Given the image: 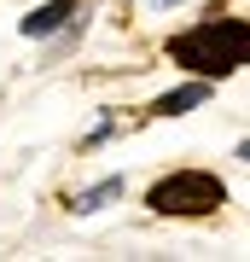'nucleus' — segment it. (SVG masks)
<instances>
[{"mask_svg": "<svg viewBox=\"0 0 250 262\" xmlns=\"http://www.w3.org/2000/svg\"><path fill=\"white\" fill-rule=\"evenodd\" d=\"M169 58L180 70H198V76L244 70L250 64V24L244 18H210V24H198V29L169 41Z\"/></svg>", "mask_w": 250, "mask_h": 262, "instance_id": "f257e3e1", "label": "nucleus"}, {"mask_svg": "<svg viewBox=\"0 0 250 262\" xmlns=\"http://www.w3.org/2000/svg\"><path fill=\"white\" fill-rule=\"evenodd\" d=\"M221 181L204 175V169H180V175H163L157 187L146 192V204L157 215H210L215 204H221Z\"/></svg>", "mask_w": 250, "mask_h": 262, "instance_id": "f03ea898", "label": "nucleus"}, {"mask_svg": "<svg viewBox=\"0 0 250 262\" xmlns=\"http://www.w3.org/2000/svg\"><path fill=\"white\" fill-rule=\"evenodd\" d=\"M70 12H76V0H53V6L29 12V18H24V35H53V29L70 24Z\"/></svg>", "mask_w": 250, "mask_h": 262, "instance_id": "7ed1b4c3", "label": "nucleus"}, {"mask_svg": "<svg viewBox=\"0 0 250 262\" xmlns=\"http://www.w3.org/2000/svg\"><path fill=\"white\" fill-rule=\"evenodd\" d=\"M210 99V82H186V88H175V94H163L151 111L157 117H180V111H192V105H204Z\"/></svg>", "mask_w": 250, "mask_h": 262, "instance_id": "20e7f679", "label": "nucleus"}, {"mask_svg": "<svg viewBox=\"0 0 250 262\" xmlns=\"http://www.w3.org/2000/svg\"><path fill=\"white\" fill-rule=\"evenodd\" d=\"M111 198H122V181L111 175V181H99V187H93V192H82V198H76V210H105V204H111Z\"/></svg>", "mask_w": 250, "mask_h": 262, "instance_id": "39448f33", "label": "nucleus"}, {"mask_svg": "<svg viewBox=\"0 0 250 262\" xmlns=\"http://www.w3.org/2000/svg\"><path fill=\"white\" fill-rule=\"evenodd\" d=\"M151 6H157V12H169V6H180V0H151Z\"/></svg>", "mask_w": 250, "mask_h": 262, "instance_id": "423d86ee", "label": "nucleus"}, {"mask_svg": "<svg viewBox=\"0 0 250 262\" xmlns=\"http://www.w3.org/2000/svg\"><path fill=\"white\" fill-rule=\"evenodd\" d=\"M239 158H244V163H250V140H244V146H239Z\"/></svg>", "mask_w": 250, "mask_h": 262, "instance_id": "0eeeda50", "label": "nucleus"}]
</instances>
